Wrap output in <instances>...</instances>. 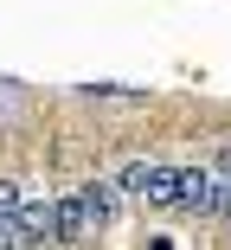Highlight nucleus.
<instances>
[{
	"mask_svg": "<svg viewBox=\"0 0 231 250\" xmlns=\"http://www.w3.org/2000/svg\"><path fill=\"white\" fill-rule=\"evenodd\" d=\"M122 192H128V199H148V206H173V192H180V167L135 161V167L122 173Z\"/></svg>",
	"mask_w": 231,
	"mask_h": 250,
	"instance_id": "nucleus-1",
	"label": "nucleus"
},
{
	"mask_svg": "<svg viewBox=\"0 0 231 250\" xmlns=\"http://www.w3.org/2000/svg\"><path fill=\"white\" fill-rule=\"evenodd\" d=\"M20 225H26V244H64L58 199H20Z\"/></svg>",
	"mask_w": 231,
	"mask_h": 250,
	"instance_id": "nucleus-2",
	"label": "nucleus"
},
{
	"mask_svg": "<svg viewBox=\"0 0 231 250\" xmlns=\"http://www.w3.org/2000/svg\"><path fill=\"white\" fill-rule=\"evenodd\" d=\"M77 192H84V218H90V231L116 225V212H122V180H90V186H77Z\"/></svg>",
	"mask_w": 231,
	"mask_h": 250,
	"instance_id": "nucleus-3",
	"label": "nucleus"
},
{
	"mask_svg": "<svg viewBox=\"0 0 231 250\" xmlns=\"http://www.w3.org/2000/svg\"><path fill=\"white\" fill-rule=\"evenodd\" d=\"M225 173H231V167H225Z\"/></svg>",
	"mask_w": 231,
	"mask_h": 250,
	"instance_id": "nucleus-4",
	"label": "nucleus"
}]
</instances>
